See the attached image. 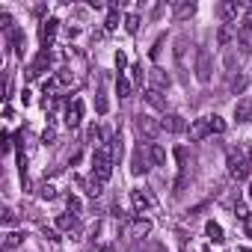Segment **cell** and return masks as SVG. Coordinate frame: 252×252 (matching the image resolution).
I'll return each mask as SVG.
<instances>
[{
    "label": "cell",
    "instance_id": "cell-4",
    "mask_svg": "<svg viewBox=\"0 0 252 252\" xmlns=\"http://www.w3.org/2000/svg\"><path fill=\"white\" fill-rule=\"evenodd\" d=\"M160 128H163V125H160V122H155L152 116H146V113H140V116H137V131H140L143 137L155 140V137L160 134Z\"/></svg>",
    "mask_w": 252,
    "mask_h": 252
},
{
    "label": "cell",
    "instance_id": "cell-10",
    "mask_svg": "<svg viewBox=\"0 0 252 252\" xmlns=\"http://www.w3.org/2000/svg\"><path fill=\"white\" fill-rule=\"evenodd\" d=\"M146 155H149V160H152L155 166H163V163H166V149L158 146V143H152V146L146 149Z\"/></svg>",
    "mask_w": 252,
    "mask_h": 252
},
{
    "label": "cell",
    "instance_id": "cell-36",
    "mask_svg": "<svg viewBox=\"0 0 252 252\" xmlns=\"http://www.w3.org/2000/svg\"><path fill=\"white\" fill-rule=\"evenodd\" d=\"M42 234H45L48 240H57V231H54V228H42Z\"/></svg>",
    "mask_w": 252,
    "mask_h": 252
},
{
    "label": "cell",
    "instance_id": "cell-35",
    "mask_svg": "<svg viewBox=\"0 0 252 252\" xmlns=\"http://www.w3.org/2000/svg\"><path fill=\"white\" fill-rule=\"evenodd\" d=\"M131 71H134V80H137V83H140V80H143V65H134V68H131Z\"/></svg>",
    "mask_w": 252,
    "mask_h": 252
},
{
    "label": "cell",
    "instance_id": "cell-7",
    "mask_svg": "<svg viewBox=\"0 0 252 252\" xmlns=\"http://www.w3.org/2000/svg\"><path fill=\"white\" fill-rule=\"evenodd\" d=\"M208 134H211V125H208V116H205V119H196V122L190 125V140H193V143L205 140Z\"/></svg>",
    "mask_w": 252,
    "mask_h": 252
},
{
    "label": "cell",
    "instance_id": "cell-21",
    "mask_svg": "<svg viewBox=\"0 0 252 252\" xmlns=\"http://www.w3.org/2000/svg\"><path fill=\"white\" fill-rule=\"evenodd\" d=\"M160 125H163L166 131H181V128H184V122H181V116H166V119H163Z\"/></svg>",
    "mask_w": 252,
    "mask_h": 252
},
{
    "label": "cell",
    "instance_id": "cell-19",
    "mask_svg": "<svg viewBox=\"0 0 252 252\" xmlns=\"http://www.w3.org/2000/svg\"><path fill=\"white\" fill-rule=\"evenodd\" d=\"M190 15H196V3H178L175 6V18H190Z\"/></svg>",
    "mask_w": 252,
    "mask_h": 252
},
{
    "label": "cell",
    "instance_id": "cell-26",
    "mask_svg": "<svg viewBox=\"0 0 252 252\" xmlns=\"http://www.w3.org/2000/svg\"><path fill=\"white\" fill-rule=\"evenodd\" d=\"M228 86H231V92H234V95H237V92H243V89H246V77H243V74H234V77H231V83H228Z\"/></svg>",
    "mask_w": 252,
    "mask_h": 252
},
{
    "label": "cell",
    "instance_id": "cell-25",
    "mask_svg": "<svg viewBox=\"0 0 252 252\" xmlns=\"http://www.w3.org/2000/svg\"><path fill=\"white\" fill-rule=\"evenodd\" d=\"M208 125H211V134H222L225 131V122L220 116H208Z\"/></svg>",
    "mask_w": 252,
    "mask_h": 252
},
{
    "label": "cell",
    "instance_id": "cell-22",
    "mask_svg": "<svg viewBox=\"0 0 252 252\" xmlns=\"http://www.w3.org/2000/svg\"><path fill=\"white\" fill-rule=\"evenodd\" d=\"M21 243H24V237H21V234H15V231H9V234H6V240H3V249L9 252V249H15V246H21Z\"/></svg>",
    "mask_w": 252,
    "mask_h": 252
},
{
    "label": "cell",
    "instance_id": "cell-37",
    "mask_svg": "<svg viewBox=\"0 0 252 252\" xmlns=\"http://www.w3.org/2000/svg\"><path fill=\"white\" fill-rule=\"evenodd\" d=\"M107 27H110V30H113V27H116V9H113V12H110V18H107Z\"/></svg>",
    "mask_w": 252,
    "mask_h": 252
},
{
    "label": "cell",
    "instance_id": "cell-34",
    "mask_svg": "<svg viewBox=\"0 0 252 252\" xmlns=\"http://www.w3.org/2000/svg\"><path fill=\"white\" fill-rule=\"evenodd\" d=\"M68 208H71V211H80V199H77V196H68Z\"/></svg>",
    "mask_w": 252,
    "mask_h": 252
},
{
    "label": "cell",
    "instance_id": "cell-39",
    "mask_svg": "<svg viewBox=\"0 0 252 252\" xmlns=\"http://www.w3.org/2000/svg\"><path fill=\"white\" fill-rule=\"evenodd\" d=\"M155 252H166V249H163V246H155Z\"/></svg>",
    "mask_w": 252,
    "mask_h": 252
},
{
    "label": "cell",
    "instance_id": "cell-18",
    "mask_svg": "<svg viewBox=\"0 0 252 252\" xmlns=\"http://www.w3.org/2000/svg\"><path fill=\"white\" fill-rule=\"evenodd\" d=\"M116 92H119V98H131V80L119 74V80H116Z\"/></svg>",
    "mask_w": 252,
    "mask_h": 252
},
{
    "label": "cell",
    "instance_id": "cell-13",
    "mask_svg": "<svg viewBox=\"0 0 252 252\" xmlns=\"http://www.w3.org/2000/svg\"><path fill=\"white\" fill-rule=\"evenodd\" d=\"M146 169H149V160H146L143 149H137V152H134V158H131V172H134V175H143Z\"/></svg>",
    "mask_w": 252,
    "mask_h": 252
},
{
    "label": "cell",
    "instance_id": "cell-12",
    "mask_svg": "<svg viewBox=\"0 0 252 252\" xmlns=\"http://www.w3.org/2000/svg\"><path fill=\"white\" fill-rule=\"evenodd\" d=\"M45 65H51V54H48V51H42V54L36 57V63L30 65V71H27V74H30V77H39V74L45 71Z\"/></svg>",
    "mask_w": 252,
    "mask_h": 252
},
{
    "label": "cell",
    "instance_id": "cell-8",
    "mask_svg": "<svg viewBox=\"0 0 252 252\" xmlns=\"http://www.w3.org/2000/svg\"><path fill=\"white\" fill-rule=\"evenodd\" d=\"M234 119H237L240 125L252 122V98H243V101H237V104H234Z\"/></svg>",
    "mask_w": 252,
    "mask_h": 252
},
{
    "label": "cell",
    "instance_id": "cell-24",
    "mask_svg": "<svg viewBox=\"0 0 252 252\" xmlns=\"http://www.w3.org/2000/svg\"><path fill=\"white\" fill-rule=\"evenodd\" d=\"M146 101H149L152 107L163 110V98H160V92H158V89H149V92H146Z\"/></svg>",
    "mask_w": 252,
    "mask_h": 252
},
{
    "label": "cell",
    "instance_id": "cell-33",
    "mask_svg": "<svg viewBox=\"0 0 252 252\" xmlns=\"http://www.w3.org/2000/svg\"><path fill=\"white\" fill-rule=\"evenodd\" d=\"M3 222H6V225H15L18 220H15V214H12V211H3Z\"/></svg>",
    "mask_w": 252,
    "mask_h": 252
},
{
    "label": "cell",
    "instance_id": "cell-14",
    "mask_svg": "<svg viewBox=\"0 0 252 252\" xmlns=\"http://www.w3.org/2000/svg\"><path fill=\"white\" fill-rule=\"evenodd\" d=\"M131 202H134V211H137V214H143V211L152 205V202H149V196H146L143 190H134V193H131Z\"/></svg>",
    "mask_w": 252,
    "mask_h": 252
},
{
    "label": "cell",
    "instance_id": "cell-15",
    "mask_svg": "<svg viewBox=\"0 0 252 252\" xmlns=\"http://www.w3.org/2000/svg\"><path fill=\"white\" fill-rule=\"evenodd\" d=\"M217 12H220L222 21H234V18H237V3H220Z\"/></svg>",
    "mask_w": 252,
    "mask_h": 252
},
{
    "label": "cell",
    "instance_id": "cell-23",
    "mask_svg": "<svg viewBox=\"0 0 252 252\" xmlns=\"http://www.w3.org/2000/svg\"><path fill=\"white\" fill-rule=\"evenodd\" d=\"M101 140H104V131H101V128H98V125H92V128H89V143H92V146H98V149H101V146H104V143H101Z\"/></svg>",
    "mask_w": 252,
    "mask_h": 252
},
{
    "label": "cell",
    "instance_id": "cell-16",
    "mask_svg": "<svg viewBox=\"0 0 252 252\" xmlns=\"http://www.w3.org/2000/svg\"><path fill=\"white\" fill-rule=\"evenodd\" d=\"M149 231H152V222H149V220H137V222L128 228V234H134V237H146Z\"/></svg>",
    "mask_w": 252,
    "mask_h": 252
},
{
    "label": "cell",
    "instance_id": "cell-29",
    "mask_svg": "<svg viewBox=\"0 0 252 252\" xmlns=\"http://www.w3.org/2000/svg\"><path fill=\"white\" fill-rule=\"evenodd\" d=\"M39 196H42V199H54V196H57L54 184H42V187H39Z\"/></svg>",
    "mask_w": 252,
    "mask_h": 252
},
{
    "label": "cell",
    "instance_id": "cell-20",
    "mask_svg": "<svg viewBox=\"0 0 252 252\" xmlns=\"http://www.w3.org/2000/svg\"><path fill=\"white\" fill-rule=\"evenodd\" d=\"M205 234H208L214 243H220V240H222V225H220V222H208V225H205Z\"/></svg>",
    "mask_w": 252,
    "mask_h": 252
},
{
    "label": "cell",
    "instance_id": "cell-5",
    "mask_svg": "<svg viewBox=\"0 0 252 252\" xmlns=\"http://www.w3.org/2000/svg\"><path fill=\"white\" fill-rule=\"evenodd\" d=\"M237 48L243 54H252V21L249 18L240 21V27H237Z\"/></svg>",
    "mask_w": 252,
    "mask_h": 252
},
{
    "label": "cell",
    "instance_id": "cell-11",
    "mask_svg": "<svg viewBox=\"0 0 252 252\" xmlns=\"http://www.w3.org/2000/svg\"><path fill=\"white\" fill-rule=\"evenodd\" d=\"M80 113H83V104H80V101H74V104L65 110V125H68V128H77V125H80Z\"/></svg>",
    "mask_w": 252,
    "mask_h": 252
},
{
    "label": "cell",
    "instance_id": "cell-9",
    "mask_svg": "<svg viewBox=\"0 0 252 252\" xmlns=\"http://www.w3.org/2000/svg\"><path fill=\"white\" fill-rule=\"evenodd\" d=\"M169 83H172V80H169V74H166L163 68H152V89L160 92V89H169Z\"/></svg>",
    "mask_w": 252,
    "mask_h": 252
},
{
    "label": "cell",
    "instance_id": "cell-27",
    "mask_svg": "<svg viewBox=\"0 0 252 252\" xmlns=\"http://www.w3.org/2000/svg\"><path fill=\"white\" fill-rule=\"evenodd\" d=\"M231 36L237 39V33H231V27H222V30L217 33V39H220V45H228V42H231Z\"/></svg>",
    "mask_w": 252,
    "mask_h": 252
},
{
    "label": "cell",
    "instance_id": "cell-31",
    "mask_svg": "<svg viewBox=\"0 0 252 252\" xmlns=\"http://www.w3.org/2000/svg\"><path fill=\"white\" fill-rule=\"evenodd\" d=\"M86 193H89V196H101V181H98V178H92V181H89V190H86Z\"/></svg>",
    "mask_w": 252,
    "mask_h": 252
},
{
    "label": "cell",
    "instance_id": "cell-28",
    "mask_svg": "<svg viewBox=\"0 0 252 252\" xmlns=\"http://www.w3.org/2000/svg\"><path fill=\"white\" fill-rule=\"evenodd\" d=\"M125 30H128V33H137V30H140V18H137V15H128V18H125Z\"/></svg>",
    "mask_w": 252,
    "mask_h": 252
},
{
    "label": "cell",
    "instance_id": "cell-32",
    "mask_svg": "<svg viewBox=\"0 0 252 252\" xmlns=\"http://www.w3.org/2000/svg\"><path fill=\"white\" fill-rule=\"evenodd\" d=\"M243 231H246V237H252V211H249V217L243 220Z\"/></svg>",
    "mask_w": 252,
    "mask_h": 252
},
{
    "label": "cell",
    "instance_id": "cell-30",
    "mask_svg": "<svg viewBox=\"0 0 252 252\" xmlns=\"http://www.w3.org/2000/svg\"><path fill=\"white\" fill-rule=\"evenodd\" d=\"M95 107H98V113H107V107H110V104H107V95H104V92H98V101H95Z\"/></svg>",
    "mask_w": 252,
    "mask_h": 252
},
{
    "label": "cell",
    "instance_id": "cell-17",
    "mask_svg": "<svg viewBox=\"0 0 252 252\" xmlns=\"http://www.w3.org/2000/svg\"><path fill=\"white\" fill-rule=\"evenodd\" d=\"M57 24H60L57 18H51V21H45V24H42V42H45V45L54 39V33H57Z\"/></svg>",
    "mask_w": 252,
    "mask_h": 252
},
{
    "label": "cell",
    "instance_id": "cell-1",
    "mask_svg": "<svg viewBox=\"0 0 252 252\" xmlns=\"http://www.w3.org/2000/svg\"><path fill=\"white\" fill-rule=\"evenodd\" d=\"M92 175H95L101 184L110 181V175H113V152H110V146L95 149V158H92Z\"/></svg>",
    "mask_w": 252,
    "mask_h": 252
},
{
    "label": "cell",
    "instance_id": "cell-3",
    "mask_svg": "<svg viewBox=\"0 0 252 252\" xmlns=\"http://www.w3.org/2000/svg\"><path fill=\"white\" fill-rule=\"evenodd\" d=\"M196 77H199V83L211 80V54H208V48L196 51Z\"/></svg>",
    "mask_w": 252,
    "mask_h": 252
},
{
    "label": "cell",
    "instance_id": "cell-40",
    "mask_svg": "<svg viewBox=\"0 0 252 252\" xmlns=\"http://www.w3.org/2000/svg\"><path fill=\"white\" fill-rule=\"evenodd\" d=\"M249 196H252V184H249Z\"/></svg>",
    "mask_w": 252,
    "mask_h": 252
},
{
    "label": "cell",
    "instance_id": "cell-38",
    "mask_svg": "<svg viewBox=\"0 0 252 252\" xmlns=\"http://www.w3.org/2000/svg\"><path fill=\"white\" fill-rule=\"evenodd\" d=\"M246 158H249V163H252V146H249V149H246Z\"/></svg>",
    "mask_w": 252,
    "mask_h": 252
},
{
    "label": "cell",
    "instance_id": "cell-2",
    "mask_svg": "<svg viewBox=\"0 0 252 252\" xmlns=\"http://www.w3.org/2000/svg\"><path fill=\"white\" fill-rule=\"evenodd\" d=\"M249 169H252L249 158H246V155H243L240 149H231V152H228V172H231V178L243 181V178L249 175Z\"/></svg>",
    "mask_w": 252,
    "mask_h": 252
},
{
    "label": "cell",
    "instance_id": "cell-6",
    "mask_svg": "<svg viewBox=\"0 0 252 252\" xmlns=\"http://www.w3.org/2000/svg\"><path fill=\"white\" fill-rule=\"evenodd\" d=\"M57 228H63V231H68V237H80V222H77V217L71 214H60L57 217Z\"/></svg>",
    "mask_w": 252,
    "mask_h": 252
}]
</instances>
